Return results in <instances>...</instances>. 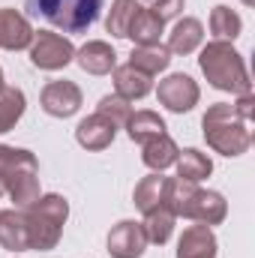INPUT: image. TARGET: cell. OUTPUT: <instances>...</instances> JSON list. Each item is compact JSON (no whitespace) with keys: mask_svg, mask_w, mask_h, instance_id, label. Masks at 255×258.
I'll list each match as a JSON object with an SVG mask.
<instances>
[{"mask_svg":"<svg viewBox=\"0 0 255 258\" xmlns=\"http://www.w3.org/2000/svg\"><path fill=\"white\" fill-rule=\"evenodd\" d=\"M252 93L240 96L234 105L231 102H216L204 111L201 129H204V141L207 147H213L222 156H243L252 147Z\"/></svg>","mask_w":255,"mask_h":258,"instance_id":"obj_1","label":"cell"},{"mask_svg":"<svg viewBox=\"0 0 255 258\" xmlns=\"http://www.w3.org/2000/svg\"><path fill=\"white\" fill-rule=\"evenodd\" d=\"M198 66H201L204 78H207L216 90L237 93V96L252 93V81H249V72H246V63H243V54H240L231 42H222V39L207 42V45L201 48Z\"/></svg>","mask_w":255,"mask_h":258,"instance_id":"obj_2","label":"cell"},{"mask_svg":"<svg viewBox=\"0 0 255 258\" xmlns=\"http://www.w3.org/2000/svg\"><path fill=\"white\" fill-rule=\"evenodd\" d=\"M24 213V225H27V240L30 249L36 252H48L60 243L63 225L69 219V201L63 195L51 192V195H39L30 207L21 210Z\"/></svg>","mask_w":255,"mask_h":258,"instance_id":"obj_3","label":"cell"},{"mask_svg":"<svg viewBox=\"0 0 255 258\" xmlns=\"http://www.w3.org/2000/svg\"><path fill=\"white\" fill-rule=\"evenodd\" d=\"M168 207L174 216H186V219L201 222V225H219L228 213V204L219 192L201 189L198 183L174 180V177L168 183Z\"/></svg>","mask_w":255,"mask_h":258,"instance_id":"obj_4","label":"cell"},{"mask_svg":"<svg viewBox=\"0 0 255 258\" xmlns=\"http://www.w3.org/2000/svg\"><path fill=\"white\" fill-rule=\"evenodd\" d=\"M24 9L63 33H87L99 21L102 0H27Z\"/></svg>","mask_w":255,"mask_h":258,"instance_id":"obj_5","label":"cell"},{"mask_svg":"<svg viewBox=\"0 0 255 258\" xmlns=\"http://www.w3.org/2000/svg\"><path fill=\"white\" fill-rule=\"evenodd\" d=\"M75 60V45L54 33V30H39L33 33V42H30V63L36 69H45V72H57Z\"/></svg>","mask_w":255,"mask_h":258,"instance_id":"obj_6","label":"cell"},{"mask_svg":"<svg viewBox=\"0 0 255 258\" xmlns=\"http://www.w3.org/2000/svg\"><path fill=\"white\" fill-rule=\"evenodd\" d=\"M156 96H159V102H162L168 111H174V114H186V111H192V108L198 105L201 90H198V84L192 81V75L174 72V75H168V78L159 81Z\"/></svg>","mask_w":255,"mask_h":258,"instance_id":"obj_7","label":"cell"},{"mask_svg":"<svg viewBox=\"0 0 255 258\" xmlns=\"http://www.w3.org/2000/svg\"><path fill=\"white\" fill-rule=\"evenodd\" d=\"M42 111L51 114V117H72L78 108H81V90L75 81L60 78V81H48L42 87Z\"/></svg>","mask_w":255,"mask_h":258,"instance_id":"obj_8","label":"cell"},{"mask_svg":"<svg viewBox=\"0 0 255 258\" xmlns=\"http://www.w3.org/2000/svg\"><path fill=\"white\" fill-rule=\"evenodd\" d=\"M147 249V234L141 222L123 219L108 231V255L111 258H141Z\"/></svg>","mask_w":255,"mask_h":258,"instance_id":"obj_9","label":"cell"},{"mask_svg":"<svg viewBox=\"0 0 255 258\" xmlns=\"http://www.w3.org/2000/svg\"><path fill=\"white\" fill-rule=\"evenodd\" d=\"M33 33L36 30L18 9H0V48H6V51L30 48Z\"/></svg>","mask_w":255,"mask_h":258,"instance_id":"obj_10","label":"cell"},{"mask_svg":"<svg viewBox=\"0 0 255 258\" xmlns=\"http://www.w3.org/2000/svg\"><path fill=\"white\" fill-rule=\"evenodd\" d=\"M219 243L216 234L210 231V225H189L183 228L180 240H177V258H216Z\"/></svg>","mask_w":255,"mask_h":258,"instance_id":"obj_11","label":"cell"},{"mask_svg":"<svg viewBox=\"0 0 255 258\" xmlns=\"http://www.w3.org/2000/svg\"><path fill=\"white\" fill-rule=\"evenodd\" d=\"M36 171H39V162H36V156L30 150L0 144V183L3 186L18 180L21 174H36Z\"/></svg>","mask_w":255,"mask_h":258,"instance_id":"obj_12","label":"cell"},{"mask_svg":"<svg viewBox=\"0 0 255 258\" xmlns=\"http://www.w3.org/2000/svg\"><path fill=\"white\" fill-rule=\"evenodd\" d=\"M75 63L81 66L84 72H90V75H108L117 66V51L108 42L93 39V42H87V45H81L75 51Z\"/></svg>","mask_w":255,"mask_h":258,"instance_id":"obj_13","label":"cell"},{"mask_svg":"<svg viewBox=\"0 0 255 258\" xmlns=\"http://www.w3.org/2000/svg\"><path fill=\"white\" fill-rule=\"evenodd\" d=\"M117 129L111 120H105L102 114H90L84 117L78 126H75V141L84 147V150H105L111 141H114Z\"/></svg>","mask_w":255,"mask_h":258,"instance_id":"obj_14","label":"cell"},{"mask_svg":"<svg viewBox=\"0 0 255 258\" xmlns=\"http://www.w3.org/2000/svg\"><path fill=\"white\" fill-rule=\"evenodd\" d=\"M111 81H114V93L123 96L126 102H135V99H144L150 90H153V78L138 72L135 66H114L111 69Z\"/></svg>","mask_w":255,"mask_h":258,"instance_id":"obj_15","label":"cell"},{"mask_svg":"<svg viewBox=\"0 0 255 258\" xmlns=\"http://www.w3.org/2000/svg\"><path fill=\"white\" fill-rule=\"evenodd\" d=\"M177 153H180V147L174 144V138L168 132H162V135H156V138H150V141L141 144V159H144V165L150 171L171 168L177 162Z\"/></svg>","mask_w":255,"mask_h":258,"instance_id":"obj_16","label":"cell"},{"mask_svg":"<svg viewBox=\"0 0 255 258\" xmlns=\"http://www.w3.org/2000/svg\"><path fill=\"white\" fill-rule=\"evenodd\" d=\"M168 183H171V177H162V171H153V174L141 177L135 192H132L135 207L141 213H147V210H153L159 204H168Z\"/></svg>","mask_w":255,"mask_h":258,"instance_id":"obj_17","label":"cell"},{"mask_svg":"<svg viewBox=\"0 0 255 258\" xmlns=\"http://www.w3.org/2000/svg\"><path fill=\"white\" fill-rule=\"evenodd\" d=\"M0 246L9 252H27L30 240H27V225H24V213L21 210H0Z\"/></svg>","mask_w":255,"mask_h":258,"instance_id":"obj_18","label":"cell"},{"mask_svg":"<svg viewBox=\"0 0 255 258\" xmlns=\"http://www.w3.org/2000/svg\"><path fill=\"white\" fill-rule=\"evenodd\" d=\"M168 63H171V51L162 42H156V45H135L132 54H129V66H135L138 72H144L150 78L165 72Z\"/></svg>","mask_w":255,"mask_h":258,"instance_id":"obj_19","label":"cell"},{"mask_svg":"<svg viewBox=\"0 0 255 258\" xmlns=\"http://www.w3.org/2000/svg\"><path fill=\"white\" fill-rule=\"evenodd\" d=\"M201 39H204V27H201V21L198 18H180L177 24H174V30L168 33V51L171 54H192L198 45H201Z\"/></svg>","mask_w":255,"mask_h":258,"instance_id":"obj_20","label":"cell"},{"mask_svg":"<svg viewBox=\"0 0 255 258\" xmlns=\"http://www.w3.org/2000/svg\"><path fill=\"white\" fill-rule=\"evenodd\" d=\"M174 219H177V216L171 213L168 204H159V207L147 210V213H144V222H141V228H144V234H147V243H156V246L168 243V237H171V231H174Z\"/></svg>","mask_w":255,"mask_h":258,"instance_id":"obj_21","label":"cell"},{"mask_svg":"<svg viewBox=\"0 0 255 258\" xmlns=\"http://www.w3.org/2000/svg\"><path fill=\"white\" fill-rule=\"evenodd\" d=\"M177 180H186V183H201L204 177H210L213 171V162L207 153L195 150V147H186L177 153Z\"/></svg>","mask_w":255,"mask_h":258,"instance_id":"obj_22","label":"cell"},{"mask_svg":"<svg viewBox=\"0 0 255 258\" xmlns=\"http://www.w3.org/2000/svg\"><path fill=\"white\" fill-rule=\"evenodd\" d=\"M162 27H165V21L159 18V15H153L150 9H138V15L132 18V24H129V33L126 39H132L135 45H156L159 42V36H162Z\"/></svg>","mask_w":255,"mask_h":258,"instance_id":"obj_23","label":"cell"},{"mask_svg":"<svg viewBox=\"0 0 255 258\" xmlns=\"http://www.w3.org/2000/svg\"><path fill=\"white\" fill-rule=\"evenodd\" d=\"M162 132H165V120L156 111H135V114H129L126 135L135 144H144V141H150V138H156Z\"/></svg>","mask_w":255,"mask_h":258,"instance_id":"obj_24","label":"cell"},{"mask_svg":"<svg viewBox=\"0 0 255 258\" xmlns=\"http://www.w3.org/2000/svg\"><path fill=\"white\" fill-rule=\"evenodd\" d=\"M24 108H27L24 90H18V87H6V84H3V87H0V135L9 132V129L21 120Z\"/></svg>","mask_w":255,"mask_h":258,"instance_id":"obj_25","label":"cell"},{"mask_svg":"<svg viewBox=\"0 0 255 258\" xmlns=\"http://www.w3.org/2000/svg\"><path fill=\"white\" fill-rule=\"evenodd\" d=\"M138 9H141V0H114L111 9H108V18H105V30H108L111 36L123 39L129 33L132 18L138 15Z\"/></svg>","mask_w":255,"mask_h":258,"instance_id":"obj_26","label":"cell"},{"mask_svg":"<svg viewBox=\"0 0 255 258\" xmlns=\"http://www.w3.org/2000/svg\"><path fill=\"white\" fill-rule=\"evenodd\" d=\"M240 30H243V21H240V15H237L234 9H228V6H213V12H210V33H213L216 39L234 42V39L240 36Z\"/></svg>","mask_w":255,"mask_h":258,"instance_id":"obj_27","label":"cell"},{"mask_svg":"<svg viewBox=\"0 0 255 258\" xmlns=\"http://www.w3.org/2000/svg\"><path fill=\"white\" fill-rule=\"evenodd\" d=\"M96 114H102L105 120H111L114 129H123V126H126V120H129V114H132V105H129L123 96L108 93V96H102V99H99Z\"/></svg>","mask_w":255,"mask_h":258,"instance_id":"obj_28","label":"cell"},{"mask_svg":"<svg viewBox=\"0 0 255 258\" xmlns=\"http://www.w3.org/2000/svg\"><path fill=\"white\" fill-rule=\"evenodd\" d=\"M141 3H144V9H150L162 21H171V18H177L183 12V3L186 0H141Z\"/></svg>","mask_w":255,"mask_h":258,"instance_id":"obj_29","label":"cell"},{"mask_svg":"<svg viewBox=\"0 0 255 258\" xmlns=\"http://www.w3.org/2000/svg\"><path fill=\"white\" fill-rule=\"evenodd\" d=\"M0 87H3V69H0Z\"/></svg>","mask_w":255,"mask_h":258,"instance_id":"obj_30","label":"cell"},{"mask_svg":"<svg viewBox=\"0 0 255 258\" xmlns=\"http://www.w3.org/2000/svg\"><path fill=\"white\" fill-rule=\"evenodd\" d=\"M243 3H246V6H252V3H255V0H243Z\"/></svg>","mask_w":255,"mask_h":258,"instance_id":"obj_31","label":"cell"},{"mask_svg":"<svg viewBox=\"0 0 255 258\" xmlns=\"http://www.w3.org/2000/svg\"><path fill=\"white\" fill-rule=\"evenodd\" d=\"M3 192H6V186H3V183H0V195H3Z\"/></svg>","mask_w":255,"mask_h":258,"instance_id":"obj_32","label":"cell"}]
</instances>
